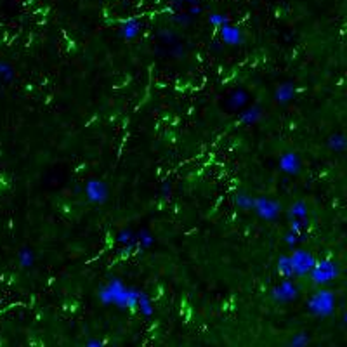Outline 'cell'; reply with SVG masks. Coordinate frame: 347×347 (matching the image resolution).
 Returning <instances> with one entry per match:
<instances>
[{
    "label": "cell",
    "mask_w": 347,
    "mask_h": 347,
    "mask_svg": "<svg viewBox=\"0 0 347 347\" xmlns=\"http://www.w3.org/2000/svg\"><path fill=\"white\" fill-rule=\"evenodd\" d=\"M139 290L134 288H127L120 280H111L108 285L99 292V297L104 304H115L120 308H137V299H139Z\"/></svg>",
    "instance_id": "6da1fadb"
},
{
    "label": "cell",
    "mask_w": 347,
    "mask_h": 347,
    "mask_svg": "<svg viewBox=\"0 0 347 347\" xmlns=\"http://www.w3.org/2000/svg\"><path fill=\"white\" fill-rule=\"evenodd\" d=\"M335 308V295L330 290H318L309 301V309L316 316H328L334 313Z\"/></svg>",
    "instance_id": "7a4b0ae2"
},
{
    "label": "cell",
    "mask_w": 347,
    "mask_h": 347,
    "mask_svg": "<svg viewBox=\"0 0 347 347\" xmlns=\"http://www.w3.org/2000/svg\"><path fill=\"white\" fill-rule=\"evenodd\" d=\"M313 281L318 285H325L328 281H332L335 276L339 275V268L335 262L332 261H321V262H314L313 269L309 271Z\"/></svg>",
    "instance_id": "3957f363"
},
{
    "label": "cell",
    "mask_w": 347,
    "mask_h": 347,
    "mask_svg": "<svg viewBox=\"0 0 347 347\" xmlns=\"http://www.w3.org/2000/svg\"><path fill=\"white\" fill-rule=\"evenodd\" d=\"M288 261H290L292 273L297 276L309 275V271L313 269L314 262H316L313 255L306 250H295L292 255H288Z\"/></svg>",
    "instance_id": "277c9868"
},
{
    "label": "cell",
    "mask_w": 347,
    "mask_h": 347,
    "mask_svg": "<svg viewBox=\"0 0 347 347\" xmlns=\"http://www.w3.org/2000/svg\"><path fill=\"white\" fill-rule=\"evenodd\" d=\"M252 210H255L262 219H268V221H273L280 215V210H281V205L276 203L275 200L271 198H266V196H259V198L254 200V207Z\"/></svg>",
    "instance_id": "5b68a950"
},
{
    "label": "cell",
    "mask_w": 347,
    "mask_h": 347,
    "mask_svg": "<svg viewBox=\"0 0 347 347\" xmlns=\"http://www.w3.org/2000/svg\"><path fill=\"white\" fill-rule=\"evenodd\" d=\"M85 196L87 200H90L94 203H104L108 200V186L103 181L90 179L85 184Z\"/></svg>",
    "instance_id": "8992f818"
},
{
    "label": "cell",
    "mask_w": 347,
    "mask_h": 347,
    "mask_svg": "<svg viewBox=\"0 0 347 347\" xmlns=\"http://www.w3.org/2000/svg\"><path fill=\"white\" fill-rule=\"evenodd\" d=\"M297 294H299V290H297V287H295L292 280H283L275 288V290H273V297H275L276 301H280V302L294 301V299L297 297Z\"/></svg>",
    "instance_id": "52a82bcc"
},
{
    "label": "cell",
    "mask_w": 347,
    "mask_h": 347,
    "mask_svg": "<svg viewBox=\"0 0 347 347\" xmlns=\"http://www.w3.org/2000/svg\"><path fill=\"white\" fill-rule=\"evenodd\" d=\"M280 169L287 174H299L301 170V158L295 153H285L280 158Z\"/></svg>",
    "instance_id": "ba28073f"
},
{
    "label": "cell",
    "mask_w": 347,
    "mask_h": 347,
    "mask_svg": "<svg viewBox=\"0 0 347 347\" xmlns=\"http://www.w3.org/2000/svg\"><path fill=\"white\" fill-rule=\"evenodd\" d=\"M219 30H221V36L226 43H229V45H240V43H242V31H240L238 28L229 26V23H228V24H224V26L219 28Z\"/></svg>",
    "instance_id": "9c48e42d"
},
{
    "label": "cell",
    "mask_w": 347,
    "mask_h": 347,
    "mask_svg": "<svg viewBox=\"0 0 347 347\" xmlns=\"http://www.w3.org/2000/svg\"><path fill=\"white\" fill-rule=\"evenodd\" d=\"M139 30H141V24H139L137 19H134V17H132V19L123 21V24H122V35H123V38H127V40L134 38V36H137Z\"/></svg>",
    "instance_id": "30bf717a"
},
{
    "label": "cell",
    "mask_w": 347,
    "mask_h": 347,
    "mask_svg": "<svg viewBox=\"0 0 347 347\" xmlns=\"http://www.w3.org/2000/svg\"><path fill=\"white\" fill-rule=\"evenodd\" d=\"M294 94H295L294 85H292V83H283V85H280L276 90V101H280V103H288L290 99H294Z\"/></svg>",
    "instance_id": "8fae6325"
},
{
    "label": "cell",
    "mask_w": 347,
    "mask_h": 347,
    "mask_svg": "<svg viewBox=\"0 0 347 347\" xmlns=\"http://www.w3.org/2000/svg\"><path fill=\"white\" fill-rule=\"evenodd\" d=\"M17 261H19L21 268H31L35 264V254L30 248H21L19 254H17Z\"/></svg>",
    "instance_id": "7c38bea8"
},
{
    "label": "cell",
    "mask_w": 347,
    "mask_h": 347,
    "mask_svg": "<svg viewBox=\"0 0 347 347\" xmlns=\"http://www.w3.org/2000/svg\"><path fill=\"white\" fill-rule=\"evenodd\" d=\"M14 78V68L5 61H0V82H10Z\"/></svg>",
    "instance_id": "4fadbf2b"
},
{
    "label": "cell",
    "mask_w": 347,
    "mask_h": 347,
    "mask_svg": "<svg viewBox=\"0 0 347 347\" xmlns=\"http://www.w3.org/2000/svg\"><path fill=\"white\" fill-rule=\"evenodd\" d=\"M290 215L294 219H306L308 217V207H306V203L304 202L294 203L290 208Z\"/></svg>",
    "instance_id": "5bb4252c"
},
{
    "label": "cell",
    "mask_w": 347,
    "mask_h": 347,
    "mask_svg": "<svg viewBox=\"0 0 347 347\" xmlns=\"http://www.w3.org/2000/svg\"><path fill=\"white\" fill-rule=\"evenodd\" d=\"M137 308L141 309V311L144 313L146 316H149V314L153 313L151 301H149V297L144 294V292H141V294H139V299H137Z\"/></svg>",
    "instance_id": "9a60e30c"
},
{
    "label": "cell",
    "mask_w": 347,
    "mask_h": 347,
    "mask_svg": "<svg viewBox=\"0 0 347 347\" xmlns=\"http://www.w3.org/2000/svg\"><path fill=\"white\" fill-rule=\"evenodd\" d=\"M254 200L250 195H245V193H238L236 195V203H238V207L245 208V210H252V207H254Z\"/></svg>",
    "instance_id": "2e32d148"
},
{
    "label": "cell",
    "mask_w": 347,
    "mask_h": 347,
    "mask_svg": "<svg viewBox=\"0 0 347 347\" xmlns=\"http://www.w3.org/2000/svg\"><path fill=\"white\" fill-rule=\"evenodd\" d=\"M259 118H261V109H259V108H252V109H248V111H245L242 115V122L243 123H254V122H257Z\"/></svg>",
    "instance_id": "e0dca14e"
},
{
    "label": "cell",
    "mask_w": 347,
    "mask_h": 347,
    "mask_svg": "<svg viewBox=\"0 0 347 347\" xmlns=\"http://www.w3.org/2000/svg\"><path fill=\"white\" fill-rule=\"evenodd\" d=\"M278 269H280V273H283L285 276H294V273H292V268H290V261H288V255H283V257H280V261H278Z\"/></svg>",
    "instance_id": "ac0fdd59"
},
{
    "label": "cell",
    "mask_w": 347,
    "mask_h": 347,
    "mask_svg": "<svg viewBox=\"0 0 347 347\" xmlns=\"http://www.w3.org/2000/svg\"><path fill=\"white\" fill-rule=\"evenodd\" d=\"M328 144H330V148L335 149V151H344L346 149V137L344 136H332Z\"/></svg>",
    "instance_id": "d6986e66"
},
{
    "label": "cell",
    "mask_w": 347,
    "mask_h": 347,
    "mask_svg": "<svg viewBox=\"0 0 347 347\" xmlns=\"http://www.w3.org/2000/svg\"><path fill=\"white\" fill-rule=\"evenodd\" d=\"M208 21H210V24H214V26L221 28L229 23V17L222 16V14H210V16H208Z\"/></svg>",
    "instance_id": "ffe728a7"
},
{
    "label": "cell",
    "mask_w": 347,
    "mask_h": 347,
    "mask_svg": "<svg viewBox=\"0 0 347 347\" xmlns=\"http://www.w3.org/2000/svg\"><path fill=\"white\" fill-rule=\"evenodd\" d=\"M137 240H139V243H141L142 247H149V245L153 243V236L149 235L148 231H141V233H139Z\"/></svg>",
    "instance_id": "44dd1931"
},
{
    "label": "cell",
    "mask_w": 347,
    "mask_h": 347,
    "mask_svg": "<svg viewBox=\"0 0 347 347\" xmlns=\"http://www.w3.org/2000/svg\"><path fill=\"white\" fill-rule=\"evenodd\" d=\"M308 342H309L308 335H306V334H299L297 337L292 339V341H290V346H308Z\"/></svg>",
    "instance_id": "7402d4cb"
}]
</instances>
